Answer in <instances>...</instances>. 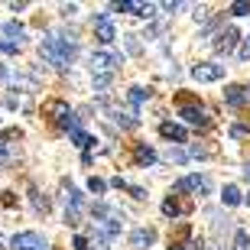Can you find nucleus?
<instances>
[{
    "instance_id": "9d476101",
    "label": "nucleus",
    "mask_w": 250,
    "mask_h": 250,
    "mask_svg": "<svg viewBox=\"0 0 250 250\" xmlns=\"http://www.w3.org/2000/svg\"><path fill=\"white\" fill-rule=\"evenodd\" d=\"M104 111L111 114V117H114V124H121L124 130H133V127L140 124L137 117H133V111H121V107H114V104H107V101H104Z\"/></svg>"
},
{
    "instance_id": "f3484780",
    "label": "nucleus",
    "mask_w": 250,
    "mask_h": 250,
    "mask_svg": "<svg viewBox=\"0 0 250 250\" xmlns=\"http://www.w3.org/2000/svg\"><path fill=\"white\" fill-rule=\"evenodd\" d=\"M163 214H166V218H182V214H186V208H182L176 198H166V202H163Z\"/></svg>"
},
{
    "instance_id": "58836bf2",
    "label": "nucleus",
    "mask_w": 250,
    "mask_h": 250,
    "mask_svg": "<svg viewBox=\"0 0 250 250\" xmlns=\"http://www.w3.org/2000/svg\"><path fill=\"white\" fill-rule=\"evenodd\" d=\"M0 250H3V241H0Z\"/></svg>"
},
{
    "instance_id": "39448f33",
    "label": "nucleus",
    "mask_w": 250,
    "mask_h": 250,
    "mask_svg": "<svg viewBox=\"0 0 250 250\" xmlns=\"http://www.w3.org/2000/svg\"><path fill=\"white\" fill-rule=\"evenodd\" d=\"M195 78V82H202V84H208V82H221L224 78V65H218V62H198V65H192V72H188Z\"/></svg>"
},
{
    "instance_id": "ddd939ff",
    "label": "nucleus",
    "mask_w": 250,
    "mask_h": 250,
    "mask_svg": "<svg viewBox=\"0 0 250 250\" xmlns=\"http://www.w3.org/2000/svg\"><path fill=\"white\" fill-rule=\"evenodd\" d=\"M46 114L52 117V121H65V117L72 114V107H68L65 101H59V98H49L46 101Z\"/></svg>"
},
{
    "instance_id": "423d86ee",
    "label": "nucleus",
    "mask_w": 250,
    "mask_h": 250,
    "mask_svg": "<svg viewBox=\"0 0 250 250\" xmlns=\"http://www.w3.org/2000/svg\"><path fill=\"white\" fill-rule=\"evenodd\" d=\"M94 39L101 42V49H107L117 39V33H114V26H111V13H98L94 17Z\"/></svg>"
},
{
    "instance_id": "0eeeda50",
    "label": "nucleus",
    "mask_w": 250,
    "mask_h": 250,
    "mask_svg": "<svg viewBox=\"0 0 250 250\" xmlns=\"http://www.w3.org/2000/svg\"><path fill=\"white\" fill-rule=\"evenodd\" d=\"M237 39H241V33H237L234 26H228V29H221V33L211 39V49L218 52V56H231L234 46H237Z\"/></svg>"
},
{
    "instance_id": "20e7f679",
    "label": "nucleus",
    "mask_w": 250,
    "mask_h": 250,
    "mask_svg": "<svg viewBox=\"0 0 250 250\" xmlns=\"http://www.w3.org/2000/svg\"><path fill=\"white\" fill-rule=\"evenodd\" d=\"M176 192H188V195H198V198H202V195L211 192V179L198 176V172H195V176H186V179L176 182Z\"/></svg>"
},
{
    "instance_id": "c85d7f7f",
    "label": "nucleus",
    "mask_w": 250,
    "mask_h": 250,
    "mask_svg": "<svg viewBox=\"0 0 250 250\" xmlns=\"http://www.w3.org/2000/svg\"><path fill=\"white\" fill-rule=\"evenodd\" d=\"M111 78H114V75H94V88H98V91H101V88H107V84H111Z\"/></svg>"
},
{
    "instance_id": "72a5a7b5",
    "label": "nucleus",
    "mask_w": 250,
    "mask_h": 250,
    "mask_svg": "<svg viewBox=\"0 0 250 250\" xmlns=\"http://www.w3.org/2000/svg\"><path fill=\"white\" fill-rule=\"evenodd\" d=\"M250 130L247 127H241V124H237V127H231V137H247Z\"/></svg>"
},
{
    "instance_id": "aec40b11",
    "label": "nucleus",
    "mask_w": 250,
    "mask_h": 250,
    "mask_svg": "<svg viewBox=\"0 0 250 250\" xmlns=\"http://www.w3.org/2000/svg\"><path fill=\"white\" fill-rule=\"evenodd\" d=\"M127 101L130 104H143V101H149V91L137 84V88H130V91H127Z\"/></svg>"
},
{
    "instance_id": "7c9ffc66",
    "label": "nucleus",
    "mask_w": 250,
    "mask_h": 250,
    "mask_svg": "<svg viewBox=\"0 0 250 250\" xmlns=\"http://www.w3.org/2000/svg\"><path fill=\"white\" fill-rule=\"evenodd\" d=\"M72 247H75V250H91V244H88V237H84V234H78Z\"/></svg>"
},
{
    "instance_id": "a19ab883",
    "label": "nucleus",
    "mask_w": 250,
    "mask_h": 250,
    "mask_svg": "<svg viewBox=\"0 0 250 250\" xmlns=\"http://www.w3.org/2000/svg\"><path fill=\"white\" fill-rule=\"evenodd\" d=\"M247 176H250V169H247Z\"/></svg>"
},
{
    "instance_id": "f03ea898",
    "label": "nucleus",
    "mask_w": 250,
    "mask_h": 250,
    "mask_svg": "<svg viewBox=\"0 0 250 250\" xmlns=\"http://www.w3.org/2000/svg\"><path fill=\"white\" fill-rule=\"evenodd\" d=\"M88 62H91L94 75H114L124 65V56H121V52H114V49H94L91 56H88Z\"/></svg>"
},
{
    "instance_id": "37998d69",
    "label": "nucleus",
    "mask_w": 250,
    "mask_h": 250,
    "mask_svg": "<svg viewBox=\"0 0 250 250\" xmlns=\"http://www.w3.org/2000/svg\"><path fill=\"white\" fill-rule=\"evenodd\" d=\"M221 250H224V247H221Z\"/></svg>"
},
{
    "instance_id": "e433bc0d",
    "label": "nucleus",
    "mask_w": 250,
    "mask_h": 250,
    "mask_svg": "<svg viewBox=\"0 0 250 250\" xmlns=\"http://www.w3.org/2000/svg\"><path fill=\"white\" fill-rule=\"evenodd\" d=\"M7 75H10V72L3 68V65H0V82H7Z\"/></svg>"
},
{
    "instance_id": "7ed1b4c3",
    "label": "nucleus",
    "mask_w": 250,
    "mask_h": 250,
    "mask_svg": "<svg viewBox=\"0 0 250 250\" xmlns=\"http://www.w3.org/2000/svg\"><path fill=\"white\" fill-rule=\"evenodd\" d=\"M10 250H49V244L36 231H20L10 237Z\"/></svg>"
},
{
    "instance_id": "79ce46f5",
    "label": "nucleus",
    "mask_w": 250,
    "mask_h": 250,
    "mask_svg": "<svg viewBox=\"0 0 250 250\" xmlns=\"http://www.w3.org/2000/svg\"><path fill=\"white\" fill-rule=\"evenodd\" d=\"M247 94H250V91H247Z\"/></svg>"
},
{
    "instance_id": "4468645a",
    "label": "nucleus",
    "mask_w": 250,
    "mask_h": 250,
    "mask_svg": "<svg viewBox=\"0 0 250 250\" xmlns=\"http://www.w3.org/2000/svg\"><path fill=\"white\" fill-rule=\"evenodd\" d=\"M29 202H33V208H36L39 214H49V208H52V205H49V198L39 192L36 186H29Z\"/></svg>"
},
{
    "instance_id": "9b49d317",
    "label": "nucleus",
    "mask_w": 250,
    "mask_h": 250,
    "mask_svg": "<svg viewBox=\"0 0 250 250\" xmlns=\"http://www.w3.org/2000/svg\"><path fill=\"white\" fill-rule=\"evenodd\" d=\"M244 101H247V88H241V84H228L224 88V104L228 107H241Z\"/></svg>"
},
{
    "instance_id": "dca6fc26",
    "label": "nucleus",
    "mask_w": 250,
    "mask_h": 250,
    "mask_svg": "<svg viewBox=\"0 0 250 250\" xmlns=\"http://www.w3.org/2000/svg\"><path fill=\"white\" fill-rule=\"evenodd\" d=\"M133 159H137V166H153V163H156V153H153L149 146H143V143H140V146L133 149Z\"/></svg>"
},
{
    "instance_id": "c756f323",
    "label": "nucleus",
    "mask_w": 250,
    "mask_h": 250,
    "mask_svg": "<svg viewBox=\"0 0 250 250\" xmlns=\"http://www.w3.org/2000/svg\"><path fill=\"white\" fill-rule=\"evenodd\" d=\"M127 52H130V56H137V52H140V36H127Z\"/></svg>"
},
{
    "instance_id": "a211bd4d",
    "label": "nucleus",
    "mask_w": 250,
    "mask_h": 250,
    "mask_svg": "<svg viewBox=\"0 0 250 250\" xmlns=\"http://www.w3.org/2000/svg\"><path fill=\"white\" fill-rule=\"evenodd\" d=\"M231 250H250V234L244 231V228H237V231H234V244H231Z\"/></svg>"
},
{
    "instance_id": "cd10ccee",
    "label": "nucleus",
    "mask_w": 250,
    "mask_h": 250,
    "mask_svg": "<svg viewBox=\"0 0 250 250\" xmlns=\"http://www.w3.org/2000/svg\"><path fill=\"white\" fill-rule=\"evenodd\" d=\"M237 59H241V62H250V36L241 42V49H237Z\"/></svg>"
},
{
    "instance_id": "f704fd0d",
    "label": "nucleus",
    "mask_w": 250,
    "mask_h": 250,
    "mask_svg": "<svg viewBox=\"0 0 250 250\" xmlns=\"http://www.w3.org/2000/svg\"><path fill=\"white\" fill-rule=\"evenodd\" d=\"M75 10H78V7H75V3H62V17H72Z\"/></svg>"
},
{
    "instance_id": "473e14b6",
    "label": "nucleus",
    "mask_w": 250,
    "mask_h": 250,
    "mask_svg": "<svg viewBox=\"0 0 250 250\" xmlns=\"http://www.w3.org/2000/svg\"><path fill=\"white\" fill-rule=\"evenodd\" d=\"M192 17H195V23H202V20L208 17V10H205V7H195V13H192Z\"/></svg>"
},
{
    "instance_id": "b1692460",
    "label": "nucleus",
    "mask_w": 250,
    "mask_h": 250,
    "mask_svg": "<svg viewBox=\"0 0 250 250\" xmlns=\"http://www.w3.org/2000/svg\"><path fill=\"white\" fill-rule=\"evenodd\" d=\"M72 140H75V146H82V149H88V146L94 143V140L88 137V133H82V130H75V133H72Z\"/></svg>"
},
{
    "instance_id": "393cba45",
    "label": "nucleus",
    "mask_w": 250,
    "mask_h": 250,
    "mask_svg": "<svg viewBox=\"0 0 250 250\" xmlns=\"http://www.w3.org/2000/svg\"><path fill=\"white\" fill-rule=\"evenodd\" d=\"M166 159H169V163H179V166H182V163L188 159V153H186V149H176V146H172V149L166 153Z\"/></svg>"
},
{
    "instance_id": "6e6552de",
    "label": "nucleus",
    "mask_w": 250,
    "mask_h": 250,
    "mask_svg": "<svg viewBox=\"0 0 250 250\" xmlns=\"http://www.w3.org/2000/svg\"><path fill=\"white\" fill-rule=\"evenodd\" d=\"M179 117H182L188 127H208V114H205L202 104H182V107H179Z\"/></svg>"
},
{
    "instance_id": "2eb2a0df",
    "label": "nucleus",
    "mask_w": 250,
    "mask_h": 250,
    "mask_svg": "<svg viewBox=\"0 0 250 250\" xmlns=\"http://www.w3.org/2000/svg\"><path fill=\"white\" fill-rule=\"evenodd\" d=\"M221 202L228 205V208H237V205L244 202L241 188H237V186H224V192H221Z\"/></svg>"
},
{
    "instance_id": "1a4fd4ad",
    "label": "nucleus",
    "mask_w": 250,
    "mask_h": 250,
    "mask_svg": "<svg viewBox=\"0 0 250 250\" xmlns=\"http://www.w3.org/2000/svg\"><path fill=\"white\" fill-rule=\"evenodd\" d=\"M156 244V228H133L130 231V247L133 250H149Z\"/></svg>"
},
{
    "instance_id": "c9c22d12",
    "label": "nucleus",
    "mask_w": 250,
    "mask_h": 250,
    "mask_svg": "<svg viewBox=\"0 0 250 250\" xmlns=\"http://www.w3.org/2000/svg\"><path fill=\"white\" fill-rule=\"evenodd\" d=\"M186 250H205V244H202V237H198V241H192V244H188V247Z\"/></svg>"
},
{
    "instance_id": "a878e982",
    "label": "nucleus",
    "mask_w": 250,
    "mask_h": 250,
    "mask_svg": "<svg viewBox=\"0 0 250 250\" xmlns=\"http://www.w3.org/2000/svg\"><path fill=\"white\" fill-rule=\"evenodd\" d=\"M137 17L140 20H153V17H156V7H153V3H140V7H137Z\"/></svg>"
},
{
    "instance_id": "4be33fe9",
    "label": "nucleus",
    "mask_w": 250,
    "mask_h": 250,
    "mask_svg": "<svg viewBox=\"0 0 250 250\" xmlns=\"http://www.w3.org/2000/svg\"><path fill=\"white\" fill-rule=\"evenodd\" d=\"M88 192L104 195V192H107V182H104V179H98V176H91V179H88Z\"/></svg>"
},
{
    "instance_id": "412c9836",
    "label": "nucleus",
    "mask_w": 250,
    "mask_h": 250,
    "mask_svg": "<svg viewBox=\"0 0 250 250\" xmlns=\"http://www.w3.org/2000/svg\"><path fill=\"white\" fill-rule=\"evenodd\" d=\"M82 221V208H78V205H65V224H78Z\"/></svg>"
},
{
    "instance_id": "4c0bfd02",
    "label": "nucleus",
    "mask_w": 250,
    "mask_h": 250,
    "mask_svg": "<svg viewBox=\"0 0 250 250\" xmlns=\"http://www.w3.org/2000/svg\"><path fill=\"white\" fill-rule=\"evenodd\" d=\"M169 250H186V247H182V244H172V247H169Z\"/></svg>"
},
{
    "instance_id": "6ab92c4d",
    "label": "nucleus",
    "mask_w": 250,
    "mask_h": 250,
    "mask_svg": "<svg viewBox=\"0 0 250 250\" xmlns=\"http://www.w3.org/2000/svg\"><path fill=\"white\" fill-rule=\"evenodd\" d=\"M3 33H7L10 39H23V36H26V29H23V23H17V20H10V23H3Z\"/></svg>"
},
{
    "instance_id": "2f4dec72",
    "label": "nucleus",
    "mask_w": 250,
    "mask_h": 250,
    "mask_svg": "<svg viewBox=\"0 0 250 250\" xmlns=\"http://www.w3.org/2000/svg\"><path fill=\"white\" fill-rule=\"evenodd\" d=\"M179 7H182V3H176V0H172V3H163V7H159V10H163V13H176Z\"/></svg>"
},
{
    "instance_id": "ea45409f",
    "label": "nucleus",
    "mask_w": 250,
    "mask_h": 250,
    "mask_svg": "<svg viewBox=\"0 0 250 250\" xmlns=\"http://www.w3.org/2000/svg\"><path fill=\"white\" fill-rule=\"evenodd\" d=\"M247 205H250V195H247Z\"/></svg>"
},
{
    "instance_id": "bb28decb",
    "label": "nucleus",
    "mask_w": 250,
    "mask_h": 250,
    "mask_svg": "<svg viewBox=\"0 0 250 250\" xmlns=\"http://www.w3.org/2000/svg\"><path fill=\"white\" fill-rule=\"evenodd\" d=\"M0 52H3V56H17L20 42H3V39H0Z\"/></svg>"
},
{
    "instance_id": "f8f14e48",
    "label": "nucleus",
    "mask_w": 250,
    "mask_h": 250,
    "mask_svg": "<svg viewBox=\"0 0 250 250\" xmlns=\"http://www.w3.org/2000/svg\"><path fill=\"white\" fill-rule=\"evenodd\" d=\"M159 133H163V140H169V143H186V127H179V124H159Z\"/></svg>"
},
{
    "instance_id": "f257e3e1",
    "label": "nucleus",
    "mask_w": 250,
    "mask_h": 250,
    "mask_svg": "<svg viewBox=\"0 0 250 250\" xmlns=\"http://www.w3.org/2000/svg\"><path fill=\"white\" fill-rule=\"evenodd\" d=\"M39 56L46 59L49 65H56V68H68L78 56V46H75V39H62V36H46L39 42Z\"/></svg>"
},
{
    "instance_id": "5701e85b",
    "label": "nucleus",
    "mask_w": 250,
    "mask_h": 250,
    "mask_svg": "<svg viewBox=\"0 0 250 250\" xmlns=\"http://www.w3.org/2000/svg\"><path fill=\"white\" fill-rule=\"evenodd\" d=\"M250 13V0H237V3H231V17H247Z\"/></svg>"
}]
</instances>
